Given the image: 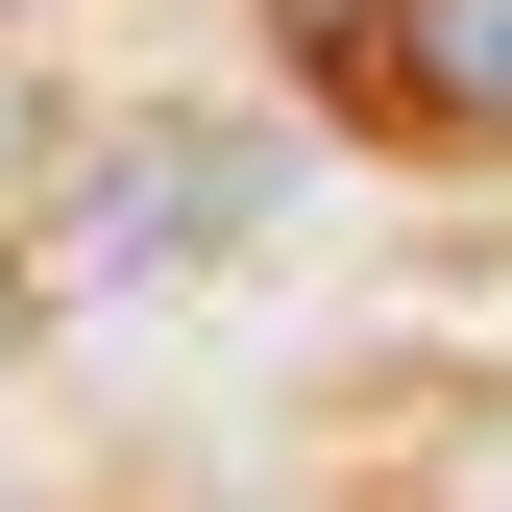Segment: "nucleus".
<instances>
[{"instance_id": "1", "label": "nucleus", "mask_w": 512, "mask_h": 512, "mask_svg": "<svg viewBox=\"0 0 512 512\" xmlns=\"http://www.w3.org/2000/svg\"><path fill=\"white\" fill-rule=\"evenodd\" d=\"M269 220H293V147H269V122H122V147H74L25 220H0V293H25V342H98V317L244 269Z\"/></svg>"}, {"instance_id": "2", "label": "nucleus", "mask_w": 512, "mask_h": 512, "mask_svg": "<svg viewBox=\"0 0 512 512\" xmlns=\"http://www.w3.org/2000/svg\"><path fill=\"white\" fill-rule=\"evenodd\" d=\"M342 74L391 98V122H439V147H512V0H366Z\"/></svg>"}, {"instance_id": "3", "label": "nucleus", "mask_w": 512, "mask_h": 512, "mask_svg": "<svg viewBox=\"0 0 512 512\" xmlns=\"http://www.w3.org/2000/svg\"><path fill=\"white\" fill-rule=\"evenodd\" d=\"M25 196H49V98L0 74V220H25Z\"/></svg>"}, {"instance_id": "4", "label": "nucleus", "mask_w": 512, "mask_h": 512, "mask_svg": "<svg viewBox=\"0 0 512 512\" xmlns=\"http://www.w3.org/2000/svg\"><path fill=\"white\" fill-rule=\"evenodd\" d=\"M269 25H293V49H342V25H366V0H269Z\"/></svg>"}]
</instances>
